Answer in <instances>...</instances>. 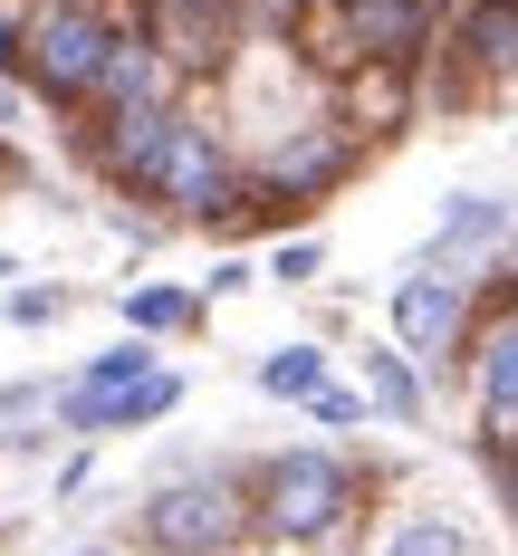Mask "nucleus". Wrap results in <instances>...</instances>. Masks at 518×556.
Here are the masks:
<instances>
[{
	"instance_id": "nucleus-1",
	"label": "nucleus",
	"mask_w": 518,
	"mask_h": 556,
	"mask_svg": "<svg viewBox=\"0 0 518 556\" xmlns=\"http://www.w3.org/2000/svg\"><path fill=\"white\" fill-rule=\"evenodd\" d=\"M125 39H154V0H39L20 10V77L77 115Z\"/></svg>"
},
{
	"instance_id": "nucleus-2",
	"label": "nucleus",
	"mask_w": 518,
	"mask_h": 556,
	"mask_svg": "<svg viewBox=\"0 0 518 556\" xmlns=\"http://www.w3.org/2000/svg\"><path fill=\"white\" fill-rule=\"evenodd\" d=\"M432 29V0H288V49L327 87L345 67H422Z\"/></svg>"
},
{
	"instance_id": "nucleus-3",
	"label": "nucleus",
	"mask_w": 518,
	"mask_h": 556,
	"mask_svg": "<svg viewBox=\"0 0 518 556\" xmlns=\"http://www.w3.org/2000/svg\"><path fill=\"white\" fill-rule=\"evenodd\" d=\"M345 508H355V470H345V451H269V460L250 470V528L279 538V547H317V538H337Z\"/></svg>"
},
{
	"instance_id": "nucleus-4",
	"label": "nucleus",
	"mask_w": 518,
	"mask_h": 556,
	"mask_svg": "<svg viewBox=\"0 0 518 556\" xmlns=\"http://www.w3.org/2000/svg\"><path fill=\"white\" fill-rule=\"evenodd\" d=\"M135 528H144L154 556H230L250 538V480H230V470H182L164 490H144Z\"/></svg>"
},
{
	"instance_id": "nucleus-5",
	"label": "nucleus",
	"mask_w": 518,
	"mask_h": 556,
	"mask_svg": "<svg viewBox=\"0 0 518 556\" xmlns=\"http://www.w3.org/2000/svg\"><path fill=\"white\" fill-rule=\"evenodd\" d=\"M144 202H164L173 222H222L230 202H240V164H230L222 125H202V115H173L164 154L144 173Z\"/></svg>"
},
{
	"instance_id": "nucleus-6",
	"label": "nucleus",
	"mask_w": 518,
	"mask_h": 556,
	"mask_svg": "<svg viewBox=\"0 0 518 556\" xmlns=\"http://www.w3.org/2000/svg\"><path fill=\"white\" fill-rule=\"evenodd\" d=\"M470 403H480V451H518V288H500L470 317Z\"/></svg>"
},
{
	"instance_id": "nucleus-7",
	"label": "nucleus",
	"mask_w": 518,
	"mask_h": 556,
	"mask_svg": "<svg viewBox=\"0 0 518 556\" xmlns=\"http://www.w3.org/2000/svg\"><path fill=\"white\" fill-rule=\"evenodd\" d=\"M442 97L470 106V97H490V87H509L518 77V0H460L452 29H442Z\"/></svg>"
},
{
	"instance_id": "nucleus-8",
	"label": "nucleus",
	"mask_w": 518,
	"mask_h": 556,
	"mask_svg": "<svg viewBox=\"0 0 518 556\" xmlns=\"http://www.w3.org/2000/svg\"><path fill=\"white\" fill-rule=\"evenodd\" d=\"M384 327H394L403 355H452L460 336H470V278H452V269H432V260H422L413 278H394Z\"/></svg>"
},
{
	"instance_id": "nucleus-9",
	"label": "nucleus",
	"mask_w": 518,
	"mask_h": 556,
	"mask_svg": "<svg viewBox=\"0 0 518 556\" xmlns=\"http://www.w3.org/2000/svg\"><path fill=\"white\" fill-rule=\"evenodd\" d=\"M154 49L173 58V77H212L230 58V10L222 0H154Z\"/></svg>"
},
{
	"instance_id": "nucleus-10",
	"label": "nucleus",
	"mask_w": 518,
	"mask_h": 556,
	"mask_svg": "<svg viewBox=\"0 0 518 556\" xmlns=\"http://www.w3.org/2000/svg\"><path fill=\"white\" fill-rule=\"evenodd\" d=\"M413 115V67H345L337 77V125L365 144V135H403Z\"/></svg>"
},
{
	"instance_id": "nucleus-11",
	"label": "nucleus",
	"mask_w": 518,
	"mask_h": 556,
	"mask_svg": "<svg viewBox=\"0 0 518 556\" xmlns=\"http://www.w3.org/2000/svg\"><path fill=\"white\" fill-rule=\"evenodd\" d=\"M144 375H154V336H115L106 355L67 384V432H97V422H106V403H115V393H135Z\"/></svg>"
},
{
	"instance_id": "nucleus-12",
	"label": "nucleus",
	"mask_w": 518,
	"mask_h": 556,
	"mask_svg": "<svg viewBox=\"0 0 518 556\" xmlns=\"http://www.w3.org/2000/svg\"><path fill=\"white\" fill-rule=\"evenodd\" d=\"M365 403H375L384 422H403V432L422 422V375H413L403 345H375V355H365Z\"/></svg>"
},
{
	"instance_id": "nucleus-13",
	"label": "nucleus",
	"mask_w": 518,
	"mask_h": 556,
	"mask_svg": "<svg viewBox=\"0 0 518 556\" xmlns=\"http://www.w3.org/2000/svg\"><path fill=\"white\" fill-rule=\"evenodd\" d=\"M375 556H480V547H470V528H460V518H442V508H403Z\"/></svg>"
},
{
	"instance_id": "nucleus-14",
	"label": "nucleus",
	"mask_w": 518,
	"mask_h": 556,
	"mask_svg": "<svg viewBox=\"0 0 518 556\" xmlns=\"http://www.w3.org/2000/svg\"><path fill=\"white\" fill-rule=\"evenodd\" d=\"M490 240H509V202H490V192H460L452 212H442L432 260H452V250H490Z\"/></svg>"
},
{
	"instance_id": "nucleus-15",
	"label": "nucleus",
	"mask_w": 518,
	"mask_h": 556,
	"mask_svg": "<svg viewBox=\"0 0 518 556\" xmlns=\"http://www.w3.org/2000/svg\"><path fill=\"white\" fill-rule=\"evenodd\" d=\"M192 317H202V298H192V288H164V278L125 298V327H135V336H182Z\"/></svg>"
},
{
	"instance_id": "nucleus-16",
	"label": "nucleus",
	"mask_w": 518,
	"mask_h": 556,
	"mask_svg": "<svg viewBox=\"0 0 518 556\" xmlns=\"http://www.w3.org/2000/svg\"><path fill=\"white\" fill-rule=\"evenodd\" d=\"M317 384H327V355H317V345H279V355H260V393H269V403H307Z\"/></svg>"
},
{
	"instance_id": "nucleus-17",
	"label": "nucleus",
	"mask_w": 518,
	"mask_h": 556,
	"mask_svg": "<svg viewBox=\"0 0 518 556\" xmlns=\"http://www.w3.org/2000/svg\"><path fill=\"white\" fill-rule=\"evenodd\" d=\"M173 403H182V375H173V365H154V375H144L135 393H115V403H106V422H97V432H135V422H164Z\"/></svg>"
},
{
	"instance_id": "nucleus-18",
	"label": "nucleus",
	"mask_w": 518,
	"mask_h": 556,
	"mask_svg": "<svg viewBox=\"0 0 518 556\" xmlns=\"http://www.w3.org/2000/svg\"><path fill=\"white\" fill-rule=\"evenodd\" d=\"M365 413H375V403H365V393H355V384H337V375H327V384L307 393V422H327V432H355Z\"/></svg>"
},
{
	"instance_id": "nucleus-19",
	"label": "nucleus",
	"mask_w": 518,
	"mask_h": 556,
	"mask_svg": "<svg viewBox=\"0 0 518 556\" xmlns=\"http://www.w3.org/2000/svg\"><path fill=\"white\" fill-rule=\"evenodd\" d=\"M317 260H327L317 240H279V250H269V278H279V288H307V278H317Z\"/></svg>"
},
{
	"instance_id": "nucleus-20",
	"label": "nucleus",
	"mask_w": 518,
	"mask_h": 556,
	"mask_svg": "<svg viewBox=\"0 0 518 556\" xmlns=\"http://www.w3.org/2000/svg\"><path fill=\"white\" fill-rule=\"evenodd\" d=\"M10 317H20V327H39V317H58V288H20V298H10Z\"/></svg>"
},
{
	"instance_id": "nucleus-21",
	"label": "nucleus",
	"mask_w": 518,
	"mask_h": 556,
	"mask_svg": "<svg viewBox=\"0 0 518 556\" xmlns=\"http://www.w3.org/2000/svg\"><path fill=\"white\" fill-rule=\"evenodd\" d=\"M490 470H500V500H509V518H518V451H490Z\"/></svg>"
},
{
	"instance_id": "nucleus-22",
	"label": "nucleus",
	"mask_w": 518,
	"mask_h": 556,
	"mask_svg": "<svg viewBox=\"0 0 518 556\" xmlns=\"http://www.w3.org/2000/svg\"><path fill=\"white\" fill-rule=\"evenodd\" d=\"M0 67H20V10L0 0Z\"/></svg>"
},
{
	"instance_id": "nucleus-23",
	"label": "nucleus",
	"mask_w": 518,
	"mask_h": 556,
	"mask_svg": "<svg viewBox=\"0 0 518 556\" xmlns=\"http://www.w3.org/2000/svg\"><path fill=\"white\" fill-rule=\"evenodd\" d=\"M0 125H20V77L0 67Z\"/></svg>"
},
{
	"instance_id": "nucleus-24",
	"label": "nucleus",
	"mask_w": 518,
	"mask_h": 556,
	"mask_svg": "<svg viewBox=\"0 0 518 556\" xmlns=\"http://www.w3.org/2000/svg\"><path fill=\"white\" fill-rule=\"evenodd\" d=\"M97 556H106V547H97Z\"/></svg>"
}]
</instances>
